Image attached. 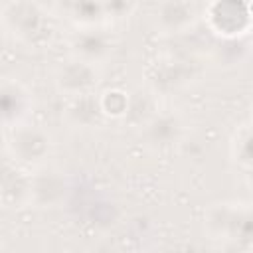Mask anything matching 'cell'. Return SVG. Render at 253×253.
<instances>
[{
    "label": "cell",
    "instance_id": "cell-1",
    "mask_svg": "<svg viewBox=\"0 0 253 253\" xmlns=\"http://www.w3.org/2000/svg\"><path fill=\"white\" fill-rule=\"evenodd\" d=\"M6 34L30 49H42L55 36L51 12L40 0H6L0 6Z\"/></svg>",
    "mask_w": 253,
    "mask_h": 253
},
{
    "label": "cell",
    "instance_id": "cell-2",
    "mask_svg": "<svg viewBox=\"0 0 253 253\" xmlns=\"http://www.w3.org/2000/svg\"><path fill=\"white\" fill-rule=\"evenodd\" d=\"M204 233L221 245H251V206L247 202H215L204 211Z\"/></svg>",
    "mask_w": 253,
    "mask_h": 253
},
{
    "label": "cell",
    "instance_id": "cell-3",
    "mask_svg": "<svg viewBox=\"0 0 253 253\" xmlns=\"http://www.w3.org/2000/svg\"><path fill=\"white\" fill-rule=\"evenodd\" d=\"M53 146V136L45 126L26 121L8 130L6 156L22 170L32 172L34 168L47 162Z\"/></svg>",
    "mask_w": 253,
    "mask_h": 253
},
{
    "label": "cell",
    "instance_id": "cell-4",
    "mask_svg": "<svg viewBox=\"0 0 253 253\" xmlns=\"http://www.w3.org/2000/svg\"><path fill=\"white\" fill-rule=\"evenodd\" d=\"M140 144L152 154H168L182 146L188 136L186 117L172 107H158L140 126Z\"/></svg>",
    "mask_w": 253,
    "mask_h": 253
},
{
    "label": "cell",
    "instance_id": "cell-5",
    "mask_svg": "<svg viewBox=\"0 0 253 253\" xmlns=\"http://www.w3.org/2000/svg\"><path fill=\"white\" fill-rule=\"evenodd\" d=\"M200 77V65L194 59L166 55L152 61L146 69V87L160 97H172L194 85Z\"/></svg>",
    "mask_w": 253,
    "mask_h": 253
},
{
    "label": "cell",
    "instance_id": "cell-6",
    "mask_svg": "<svg viewBox=\"0 0 253 253\" xmlns=\"http://www.w3.org/2000/svg\"><path fill=\"white\" fill-rule=\"evenodd\" d=\"M71 184L67 174L53 164H42L28 172V200L26 206L38 210H55L65 204Z\"/></svg>",
    "mask_w": 253,
    "mask_h": 253
},
{
    "label": "cell",
    "instance_id": "cell-7",
    "mask_svg": "<svg viewBox=\"0 0 253 253\" xmlns=\"http://www.w3.org/2000/svg\"><path fill=\"white\" fill-rule=\"evenodd\" d=\"M202 16L219 40L245 38L251 30L249 0H210Z\"/></svg>",
    "mask_w": 253,
    "mask_h": 253
},
{
    "label": "cell",
    "instance_id": "cell-8",
    "mask_svg": "<svg viewBox=\"0 0 253 253\" xmlns=\"http://www.w3.org/2000/svg\"><path fill=\"white\" fill-rule=\"evenodd\" d=\"M51 81L55 91L61 97L69 99V97L97 91L103 81V71H101V65L67 55L53 67Z\"/></svg>",
    "mask_w": 253,
    "mask_h": 253
},
{
    "label": "cell",
    "instance_id": "cell-9",
    "mask_svg": "<svg viewBox=\"0 0 253 253\" xmlns=\"http://www.w3.org/2000/svg\"><path fill=\"white\" fill-rule=\"evenodd\" d=\"M202 10L200 0H158L152 12V26L162 36H180L198 24Z\"/></svg>",
    "mask_w": 253,
    "mask_h": 253
},
{
    "label": "cell",
    "instance_id": "cell-10",
    "mask_svg": "<svg viewBox=\"0 0 253 253\" xmlns=\"http://www.w3.org/2000/svg\"><path fill=\"white\" fill-rule=\"evenodd\" d=\"M65 43L69 55L95 65H103L115 51V38L105 26L73 28Z\"/></svg>",
    "mask_w": 253,
    "mask_h": 253
},
{
    "label": "cell",
    "instance_id": "cell-11",
    "mask_svg": "<svg viewBox=\"0 0 253 253\" xmlns=\"http://www.w3.org/2000/svg\"><path fill=\"white\" fill-rule=\"evenodd\" d=\"M36 107L32 89L16 77H0V128L26 123Z\"/></svg>",
    "mask_w": 253,
    "mask_h": 253
},
{
    "label": "cell",
    "instance_id": "cell-12",
    "mask_svg": "<svg viewBox=\"0 0 253 253\" xmlns=\"http://www.w3.org/2000/svg\"><path fill=\"white\" fill-rule=\"evenodd\" d=\"M63 121L77 130H95L105 126L109 119L103 111L99 93L93 91V93L69 97L63 107Z\"/></svg>",
    "mask_w": 253,
    "mask_h": 253
},
{
    "label": "cell",
    "instance_id": "cell-13",
    "mask_svg": "<svg viewBox=\"0 0 253 253\" xmlns=\"http://www.w3.org/2000/svg\"><path fill=\"white\" fill-rule=\"evenodd\" d=\"M61 14L75 28L105 26L101 0H61Z\"/></svg>",
    "mask_w": 253,
    "mask_h": 253
},
{
    "label": "cell",
    "instance_id": "cell-14",
    "mask_svg": "<svg viewBox=\"0 0 253 253\" xmlns=\"http://www.w3.org/2000/svg\"><path fill=\"white\" fill-rule=\"evenodd\" d=\"M156 109H158L156 95L146 85L144 87H134V89L126 91V107H125V115H123L121 121L138 128Z\"/></svg>",
    "mask_w": 253,
    "mask_h": 253
},
{
    "label": "cell",
    "instance_id": "cell-15",
    "mask_svg": "<svg viewBox=\"0 0 253 253\" xmlns=\"http://www.w3.org/2000/svg\"><path fill=\"white\" fill-rule=\"evenodd\" d=\"M229 156L233 166L243 176H249L251 172V123L249 121H243L235 128L229 142Z\"/></svg>",
    "mask_w": 253,
    "mask_h": 253
},
{
    "label": "cell",
    "instance_id": "cell-16",
    "mask_svg": "<svg viewBox=\"0 0 253 253\" xmlns=\"http://www.w3.org/2000/svg\"><path fill=\"white\" fill-rule=\"evenodd\" d=\"M103 2V16H105V24H119L128 20L136 8H138V0H101Z\"/></svg>",
    "mask_w": 253,
    "mask_h": 253
},
{
    "label": "cell",
    "instance_id": "cell-17",
    "mask_svg": "<svg viewBox=\"0 0 253 253\" xmlns=\"http://www.w3.org/2000/svg\"><path fill=\"white\" fill-rule=\"evenodd\" d=\"M99 99H101L103 111H105L109 121L111 119H117V121L123 119L125 107H126V91H123V89H109V91L99 93Z\"/></svg>",
    "mask_w": 253,
    "mask_h": 253
},
{
    "label": "cell",
    "instance_id": "cell-18",
    "mask_svg": "<svg viewBox=\"0 0 253 253\" xmlns=\"http://www.w3.org/2000/svg\"><path fill=\"white\" fill-rule=\"evenodd\" d=\"M6 36V28H4V20H2V12H0V40Z\"/></svg>",
    "mask_w": 253,
    "mask_h": 253
},
{
    "label": "cell",
    "instance_id": "cell-19",
    "mask_svg": "<svg viewBox=\"0 0 253 253\" xmlns=\"http://www.w3.org/2000/svg\"><path fill=\"white\" fill-rule=\"evenodd\" d=\"M0 247H2V241H0Z\"/></svg>",
    "mask_w": 253,
    "mask_h": 253
}]
</instances>
